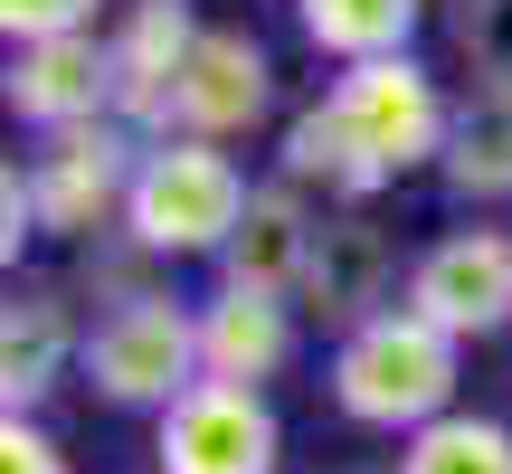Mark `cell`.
I'll use <instances>...</instances> for the list:
<instances>
[{"mask_svg":"<svg viewBox=\"0 0 512 474\" xmlns=\"http://www.w3.org/2000/svg\"><path fill=\"white\" fill-rule=\"evenodd\" d=\"M29 237H38V190H29V162H10V171H0V256L19 266Z\"/></svg>","mask_w":512,"mask_h":474,"instance_id":"21","label":"cell"},{"mask_svg":"<svg viewBox=\"0 0 512 474\" xmlns=\"http://www.w3.org/2000/svg\"><path fill=\"white\" fill-rule=\"evenodd\" d=\"M332 114L351 133V162H361V190L380 200L389 181L408 171H437L446 162V133H456V95L418 67V57H370V67L332 76Z\"/></svg>","mask_w":512,"mask_h":474,"instance_id":"4","label":"cell"},{"mask_svg":"<svg viewBox=\"0 0 512 474\" xmlns=\"http://www.w3.org/2000/svg\"><path fill=\"white\" fill-rule=\"evenodd\" d=\"M437 181L465 209H503L512 200V76L503 86H465L456 95V133H446Z\"/></svg>","mask_w":512,"mask_h":474,"instance_id":"15","label":"cell"},{"mask_svg":"<svg viewBox=\"0 0 512 474\" xmlns=\"http://www.w3.org/2000/svg\"><path fill=\"white\" fill-rule=\"evenodd\" d=\"M304 351V313L294 294H247V285H209L200 294V370L228 389H266L294 370Z\"/></svg>","mask_w":512,"mask_h":474,"instance_id":"12","label":"cell"},{"mask_svg":"<svg viewBox=\"0 0 512 474\" xmlns=\"http://www.w3.org/2000/svg\"><path fill=\"white\" fill-rule=\"evenodd\" d=\"M10 114L48 143V133H76V124H124L114 114V38L76 29V38H29L10 48V76H0Z\"/></svg>","mask_w":512,"mask_h":474,"instance_id":"9","label":"cell"},{"mask_svg":"<svg viewBox=\"0 0 512 474\" xmlns=\"http://www.w3.org/2000/svg\"><path fill=\"white\" fill-rule=\"evenodd\" d=\"M200 38H209L200 0H124V19H114V114L143 143L171 124V95H181Z\"/></svg>","mask_w":512,"mask_h":474,"instance_id":"11","label":"cell"},{"mask_svg":"<svg viewBox=\"0 0 512 474\" xmlns=\"http://www.w3.org/2000/svg\"><path fill=\"white\" fill-rule=\"evenodd\" d=\"M294 29L342 76V67H370V57H418L427 0H294Z\"/></svg>","mask_w":512,"mask_h":474,"instance_id":"16","label":"cell"},{"mask_svg":"<svg viewBox=\"0 0 512 474\" xmlns=\"http://www.w3.org/2000/svg\"><path fill=\"white\" fill-rule=\"evenodd\" d=\"M67 370H86L76 294L67 285H19L0 304V418H38Z\"/></svg>","mask_w":512,"mask_h":474,"instance_id":"13","label":"cell"},{"mask_svg":"<svg viewBox=\"0 0 512 474\" xmlns=\"http://www.w3.org/2000/svg\"><path fill=\"white\" fill-rule=\"evenodd\" d=\"M389 285H408L399 275V237L370 219V209H323V237H313V266H304V285H294V313L342 342L370 313H389Z\"/></svg>","mask_w":512,"mask_h":474,"instance_id":"8","label":"cell"},{"mask_svg":"<svg viewBox=\"0 0 512 474\" xmlns=\"http://www.w3.org/2000/svg\"><path fill=\"white\" fill-rule=\"evenodd\" d=\"M399 304L418 323H437L446 342H494L512 332V228H446L408 256V285Z\"/></svg>","mask_w":512,"mask_h":474,"instance_id":"6","label":"cell"},{"mask_svg":"<svg viewBox=\"0 0 512 474\" xmlns=\"http://www.w3.org/2000/svg\"><path fill=\"white\" fill-rule=\"evenodd\" d=\"M0 474H76V465L38 418H0Z\"/></svg>","mask_w":512,"mask_h":474,"instance_id":"20","label":"cell"},{"mask_svg":"<svg viewBox=\"0 0 512 474\" xmlns=\"http://www.w3.org/2000/svg\"><path fill=\"white\" fill-rule=\"evenodd\" d=\"M313 237H323V209H313V190H294L285 171L275 181H256L238 237H228L219 256V285H247V294H294L313 266Z\"/></svg>","mask_w":512,"mask_h":474,"instance_id":"14","label":"cell"},{"mask_svg":"<svg viewBox=\"0 0 512 474\" xmlns=\"http://www.w3.org/2000/svg\"><path fill=\"white\" fill-rule=\"evenodd\" d=\"M456 57L475 86L512 76V0H456Z\"/></svg>","mask_w":512,"mask_h":474,"instance_id":"18","label":"cell"},{"mask_svg":"<svg viewBox=\"0 0 512 474\" xmlns=\"http://www.w3.org/2000/svg\"><path fill=\"white\" fill-rule=\"evenodd\" d=\"M247 200H256V181H247V162L228 143L152 133L143 171H133V200H124V247L152 256V266H190V256L219 266L238 219H247Z\"/></svg>","mask_w":512,"mask_h":474,"instance_id":"2","label":"cell"},{"mask_svg":"<svg viewBox=\"0 0 512 474\" xmlns=\"http://www.w3.org/2000/svg\"><path fill=\"white\" fill-rule=\"evenodd\" d=\"M256 124H275V57L256 29H219L209 19L200 57H190L181 95H171V124L162 133H190V143H247Z\"/></svg>","mask_w":512,"mask_h":474,"instance_id":"10","label":"cell"},{"mask_svg":"<svg viewBox=\"0 0 512 474\" xmlns=\"http://www.w3.org/2000/svg\"><path fill=\"white\" fill-rule=\"evenodd\" d=\"M152 474H285V418L266 389L200 380L171 418H152Z\"/></svg>","mask_w":512,"mask_h":474,"instance_id":"7","label":"cell"},{"mask_svg":"<svg viewBox=\"0 0 512 474\" xmlns=\"http://www.w3.org/2000/svg\"><path fill=\"white\" fill-rule=\"evenodd\" d=\"M456 380H465V342H446L437 323H418L408 304L370 313L361 332L332 342V408L351 427H380V437H418V427L456 418Z\"/></svg>","mask_w":512,"mask_h":474,"instance_id":"1","label":"cell"},{"mask_svg":"<svg viewBox=\"0 0 512 474\" xmlns=\"http://www.w3.org/2000/svg\"><path fill=\"white\" fill-rule=\"evenodd\" d=\"M200 304L143 285L124 304H105L86 323V389L105 408H133V418H171V408L200 389Z\"/></svg>","mask_w":512,"mask_h":474,"instance_id":"3","label":"cell"},{"mask_svg":"<svg viewBox=\"0 0 512 474\" xmlns=\"http://www.w3.org/2000/svg\"><path fill=\"white\" fill-rule=\"evenodd\" d=\"M133 171H143V133L133 124H76V133H48L29 152V190H38V237H86L124 228V200H133Z\"/></svg>","mask_w":512,"mask_h":474,"instance_id":"5","label":"cell"},{"mask_svg":"<svg viewBox=\"0 0 512 474\" xmlns=\"http://www.w3.org/2000/svg\"><path fill=\"white\" fill-rule=\"evenodd\" d=\"M95 29V0H0V38L29 48V38H76Z\"/></svg>","mask_w":512,"mask_h":474,"instance_id":"19","label":"cell"},{"mask_svg":"<svg viewBox=\"0 0 512 474\" xmlns=\"http://www.w3.org/2000/svg\"><path fill=\"white\" fill-rule=\"evenodd\" d=\"M389 474H512V427L484 418V408H456V418L418 427Z\"/></svg>","mask_w":512,"mask_h":474,"instance_id":"17","label":"cell"}]
</instances>
